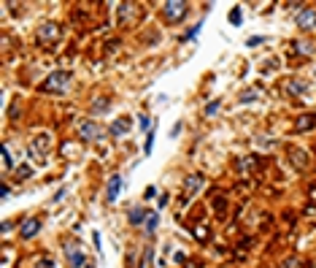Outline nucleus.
<instances>
[{"mask_svg":"<svg viewBox=\"0 0 316 268\" xmlns=\"http://www.w3.org/2000/svg\"><path fill=\"white\" fill-rule=\"evenodd\" d=\"M292 160H294V168H305V163H308L305 152H297V149H292Z\"/></svg>","mask_w":316,"mask_h":268,"instance_id":"4468645a","label":"nucleus"},{"mask_svg":"<svg viewBox=\"0 0 316 268\" xmlns=\"http://www.w3.org/2000/svg\"><path fill=\"white\" fill-rule=\"evenodd\" d=\"M186 8H189L186 3H181V0H173V3H165V6H162V17L168 19L170 25H173V22H181V19L186 17Z\"/></svg>","mask_w":316,"mask_h":268,"instance_id":"f03ea898","label":"nucleus"},{"mask_svg":"<svg viewBox=\"0 0 316 268\" xmlns=\"http://www.w3.org/2000/svg\"><path fill=\"white\" fill-rule=\"evenodd\" d=\"M130 130V119H127V117H122V119H116L114 125H111V136H125V133Z\"/></svg>","mask_w":316,"mask_h":268,"instance_id":"9d476101","label":"nucleus"},{"mask_svg":"<svg viewBox=\"0 0 316 268\" xmlns=\"http://www.w3.org/2000/svg\"><path fill=\"white\" fill-rule=\"evenodd\" d=\"M38 230H41V219L38 217H30L27 222L22 225V238H33V236H38Z\"/></svg>","mask_w":316,"mask_h":268,"instance_id":"0eeeda50","label":"nucleus"},{"mask_svg":"<svg viewBox=\"0 0 316 268\" xmlns=\"http://www.w3.org/2000/svg\"><path fill=\"white\" fill-rule=\"evenodd\" d=\"M316 127V117L314 114H305L297 119V130H314Z\"/></svg>","mask_w":316,"mask_h":268,"instance_id":"ddd939ff","label":"nucleus"},{"mask_svg":"<svg viewBox=\"0 0 316 268\" xmlns=\"http://www.w3.org/2000/svg\"><path fill=\"white\" fill-rule=\"evenodd\" d=\"M200 28H203V22H197V25H195V28H192V30H189V33H186V35H184V41H189V38H195V35H197V33H200Z\"/></svg>","mask_w":316,"mask_h":268,"instance_id":"5701e85b","label":"nucleus"},{"mask_svg":"<svg viewBox=\"0 0 316 268\" xmlns=\"http://www.w3.org/2000/svg\"><path fill=\"white\" fill-rule=\"evenodd\" d=\"M297 25H300V30L316 28V8H303V11L297 14Z\"/></svg>","mask_w":316,"mask_h":268,"instance_id":"39448f33","label":"nucleus"},{"mask_svg":"<svg viewBox=\"0 0 316 268\" xmlns=\"http://www.w3.org/2000/svg\"><path fill=\"white\" fill-rule=\"evenodd\" d=\"M38 268H54V263H52V260H44V263H38Z\"/></svg>","mask_w":316,"mask_h":268,"instance_id":"bb28decb","label":"nucleus"},{"mask_svg":"<svg viewBox=\"0 0 316 268\" xmlns=\"http://www.w3.org/2000/svg\"><path fill=\"white\" fill-rule=\"evenodd\" d=\"M219 106H222V103H219V100H213V103H208V106H206V117H213V114H216V111H219Z\"/></svg>","mask_w":316,"mask_h":268,"instance_id":"412c9836","label":"nucleus"},{"mask_svg":"<svg viewBox=\"0 0 316 268\" xmlns=\"http://www.w3.org/2000/svg\"><path fill=\"white\" fill-rule=\"evenodd\" d=\"M227 19H230V25H240V22H243V17H240V8H233Z\"/></svg>","mask_w":316,"mask_h":268,"instance_id":"f3484780","label":"nucleus"},{"mask_svg":"<svg viewBox=\"0 0 316 268\" xmlns=\"http://www.w3.org/2000/svg\"><path fill=\"white\" fill-rule=\"evenodd\" d=\"M3 168H14V163H11V152H8V147H3Z\"/></svg>","mask_w":316,"mask_h":268,"instance_id":"a211bd4d","label":"nucleus"},{"mask_svg":"<svg viewBox=\"0 0 316 268\" xmlns=\"http://www.w3.org/2000/svg\"><path fill=\"white\" fill-rule=\"evenodd\" d=\"M154 195H157V190H154V187H146V190H143V198H146V201H149V198H154Z\"/></svg>","mask_w":316,"mask_h":268,"instance_id":"393cba45","label":"nucleus"},{"mask_svg":"<svg viewBox=\"0 0 316 268\" xmlns=\"http://www.w3.org/2000/svg\"><path fill=\"white\" fill-rule=\"evenodd\" d=\"M87 268H92V266H87Z\"/></svg>","mask_w":316,"mask_h":268,"instance_id":"cd10ccee","label":"nucleus"},{"mask_svg":"<svg viewBox=\"0 0 316 268\" xmlns=\"http://www.w3.org/2000/svg\"><path fill=\"white\" fill-rule=\"evenodd\" d=\"M297 52H303V55H311V52H314V44H311V41H303V44H300V41H297Z\"/></svg>","mask_w":316,"mask_h":268,"instance_id":"6ab92c4d","label":"nucleus"},{"mask_svg":"<svg viewBox=\"0 0 316 268\" xmlns=\"http://www.w3.org/2000/svg\"><path fill=\"white\" fill-rule=\"evenodd\" d=\"M79 133H81L84 141H98V138L103 136V130H100L95 122H81V125H79Z\"/></svg>","mask_w":316,"mask_h":268,"instance_id":"20e7f679","label":"nucleus"},{"mask_svg":"<svg viewBox=\"0 0 316 268\" xmlns=\"http://www.w3.org/2000/svg\"><path fill=\"white\" fill-rule=\"evenodd\" d=\"M65 255H68V260H71L73 268H81V266H84V252L79 249V246L68 244V246H65Z\"/></svg>","mask_w":316,"mask_h":268,"instance_id":"6e6552de","label":"nucleus"},{"mask_svg":"<svg viewBox=\"0 0 316 268\" xmlns=\"http://www.w3.org/2000/svg\"><path fill=\"white\" fill-rule=\"evenodd\" d=\"M152 149H154V127L146 133V141H143V154H152Z\"/></svg>","mask_w":316,"mask_h":268,"instance_id":"dca6fc26","label":"nucleus"},{"mask_svg":"<svg viewBox=\"0 0 316 268\" xmlns=\"http://www.w3.org/2000/svg\"><path fill=\"white\" fill-rule=\"evenodd\" d=\"M200 184H203V176H200V174H195V176H186V181H184V190L189 192V195H195V192L200 190Z\"/></svg>","mask_w":316,"mask_h":268,"instance_id":"9b49d317","label":"nucleus"},{"mask_svg":"<svg viewBox=\"0 0 316 268\" xmlns=\"http://www.w3.org/2000/svg\"><path fill=\"white\" fill-rule=\"evenodd\" d=\"M119 190H122V176L114 174V176L108 179V187H105V201L114 203L116 198H119Z\"/></svg>","mask_w":316,"mask_h":268,"instance_id":"423d86ee","label":"nucleus"},{"mask_svg":"<svg viewBox=\"0 0 316 268\" xmlns=\"http://www.w3.org/2000/svg\"><path fill=\"white\" fill-rule=\"evenodd\" d=\"M146 217H149V211L146 208H141V206H135V208H130V225H141V222H146Z\"/></svg>","mask_w":316,"mask_h":268,"instance_id":"f8f14e48","label":"nucleus"},{"mask_svg":"<svg viewBox=\"0 0 316 268\" xmlns=\"http://www.w3.org/2000/svg\"><path fill=\"white\" fill-rule=\"evenodd\" d=\"M68 82H71V73L68 71H54L44 84H41V89H44V92H62V89L68 87Z\"/></svg>","mask_w":316,"mask_h":268,"instance_id":"f257e3e1","label":"nucleus"},{"mask_svg":"<svg viewBox=\"0 0 316 268\" xmlns=\"http://www.w3.org/2000/svg\"><path fill=\"white\" fill-rule=\"evenodd\" d=\"M257 89H249V92H243V98H240V103H251V100H257Z\"/></svg>","mask_w":316,"mask_h":268,"instance_id":"aec40b11","label":"nucleus"},{"mask_svg":"<svg viewBox=\"0 0 316 268\" xmlns=\"http://www.w3.org/2000/svg\"><path fill=\"white\" fill-rule=\"evenodd\" d=\"M287 92L289 95H305V92H308V84L300 82V79H289V82H287Z\"/></svg>","mask_w":316,"mask_h":268,"instance_id":"1a4fd4ad","label":"nucleus"},{"mask_svg":"<svg viewBox=\"0 0 316 268\" xmlns=\"http://www.w3.org/2000/svg\"><path fill=\"white\" fill-rule=\"evenodd\" d=\"M138 119H141V122H138V125H141V130H152V122H149V117H138Z\"/></svg>","mask_w":316,"mask_h":268,"instance_id":"b1692460","label":"nucleus"},{"mask_svg":"<svg viewBox=\"0 0 316 268\" xmlns=\"http://www.w3.org/2000/svg\"><path fill=\"white\" fill-rule=\"evenodd\" d=\"M92 241H95V249H100V233H98V230L92 233Z\"/></svg>","mask_w":316,"mask_h":268,"instance_id":"a878e982","label":"nucleus"},{"mask_svg":"<svg viewBox=\"0 0 316 268\" xmlns=\"http://www.w3.org/2000/svg\"><path fill=\"white\" fill-rule=\"evenodd\" d=\"M57 38H60V25L46 22V25L38 28V41L41 44H52V41H57Z\"/></svg>","mask_w":316,"mask_h":268,"instance_id":"7ed1b4c3","label":"nucleus"},{"mask_svg":"<svg viewBox=\"0 0 316 268\" xmlns=\"http://www.w3.org/2000/svg\"><path fill=\"white\" fill-rule=\"evenodd\" d=\"M108 106H111V100H95V103H92V109H95V111H105Z\"/></svg>","mask_w":316,"mask_h":268,"instance_id":"4be33fe9","label":"nucleus"},{"mask_svg":"<svg viewBox=\"0 0 316 268\" xmlns=\"http://www.w3.org/2000/svg\"><path fill=\"white\" fill-rule=\"evenodd\" d=\"M157 222H159V214H157V211L146 217V233H149V236H152L154 230H157Z\"/></svg>","mask_w":316,"mask_h":268,"instance_id":"2eb2a0df","label":"nucleus"}]
</instances>
